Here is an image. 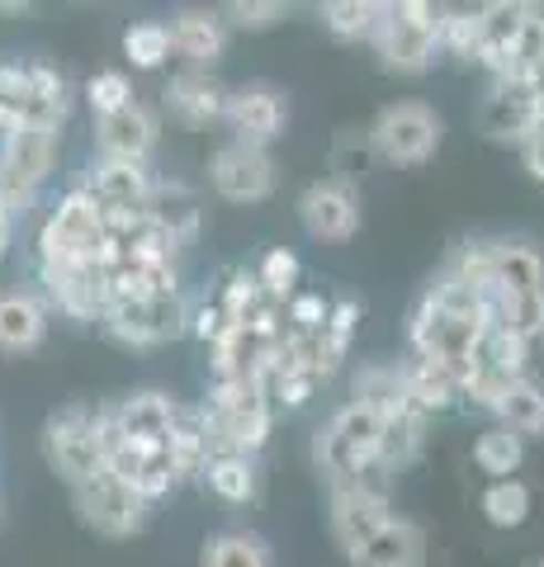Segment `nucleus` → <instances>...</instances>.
Returning <instances> with one entry per match:
<instances>
[{"label": "nucleus", "mask_w": 544, "mask_h": 567, "mask_svg": "<svg viewBox=\"0 0 544 567\" xmlns=\"http://www.w3.org/2000/svg\"><path fill=\"white\" fill-rule=\"evenodd\" d=\"M104 260H110V246H104L95 199L81 189H66L39 227V265H95L100 270Z\"/></svg>", "instance_id": "obj_1"}, {"label": "nucleus", "mask_w": 544, "mask_h": 567, "mask_svg": "<svg viewBox=\"0 0 544 567\" xmlns=\"http://www.w3.org/2000/svg\"><path fill=\"white\" fill-rule=\"evenodd\" d=\"M100 327L110 341L147 350V346H166L175 336L189 331V303L185 293H152V298H114L100 312Z\"/></svg>", "instance_id": "obj_2"}, {"label": "nucleus", "mask_w": 544, "mask_h": 567, "mask_svg": "<svg viewBox=\"0 0 544 567\" xmlns=\"http://www.w3.org/2000/svg\"><path fill=\"white\" fill-rule=\"evenodd\" d=\"M435 20L441 10L427 6V0H402V6H383V20L374 29V48H379V62L398 71V76H417L435 62Z\"/></svg>", "instance_id": "obj_3"}, {"label": "nucleus", "mask_w": 544, "mask_h": 567, "mask_svg": "<svg viewBox=\"0 0 544 567\" xmlns=\"http://www.w3.org/2000/svg\"><path fill=\"white\" fill-rule=\"evenodd\" d=\"M483 322L479 317H454L445 308L431 303V293H421V303L412 308V327H408V341L417 350V360H435L454 369V374H464L473 350H479L483 341Z\"/></svg>", "instance_id": "obj_4"}, {"label": "nucleus", "mask_w": 544, "mask_h": 567, "mask_svg": "<svg viewBox=\"0 0 544 567\" xmlns=\"http://www.w3.org/2000/svg\"><path fill=\"white\" fill-rule=\"evenodd\" d=\"M441 133L445 128H441V118H435V110H427L421 100H398L374 118L370 147H374V156H383V162H393V166H421L441 147Z\"/></svg>", "instance_id": "obj_5"}, {"label": "nucleus", "mask_w": 544, "mask_h": 567, "mask_svg": "<svg viewBox=\"0 0 544 567\" xmlns=\"http://www.w3.org/2000/svg\"><path fill=\"white\" fill-rule=\"evenodd\" d=\"M43 454L48 464L58 468V477H66L72 487L91 483V477L104 468L100 458V440H95V406H62L52 412L43 425Z\"/></svg>", "instance_id": "obj_6"}, {"label": "nucleus", "mask_w": 544, "mask_h": 567, "mask_svg": "<svg viewBox=\"0 0 544 567\" xmlns=\"http://www.w3.org/2000/svg\"><path fill=\"white\" fill-rule=\"evenodd\" d=\"M72 492H76L81 520L104 539H129V535H137V529L147 525V502L129 483H119L114 473H104V468L91 477V483H81Z\"/></svg>", "instance_id": "obj_7"}, {"label": "nucleus", "mask_w": 544, "mask_h": 567, "mask_svg": "<svg viewBox=\"0 0 544 567\" xmlns=\"http://www.w3.org/2000/svg\"><path fill=\"white\" fill-rule=\"evenodd\" d=\"M208 181L223 199L233 204H260L275 194V162L266 147H247V142H227V147L214 152V162H208Z\"/></svg>", "instance_id": "obj_8"}, {"label": "nucleus", "mask_w": 544, "mask_h": 567, "mask_svg": "<svg viewBox=\"0 0 544 567\" xmlns=\"http://www.w3.org/2000/svg\"><path fill=\"white\" fill-rule=\"evenodd\" d=\"M298 218L318 241H350L360 227V194L346 181H312L298 199Z\"/></svg>", "instance_id": "obj_9"}, {"label": "nucleus", "mask_w": 544, "mask_h": 567, "mask_svg": "<svg viewBox=\"0 0 544 567\" xmlns=\"http://www.w3.org/2000/svg\"><path fill=\"white\" fill-rule=\"evenodd\" d=\"M389 520H393L389 492H374V487H360V483L331 487V535H337V544L346 554L360 548L365 539H374Z\"/></svg>", "instance_id": "obj_10"}, {"label": "nucleus", "mask_w": 544, "mask_h": 567, "mask_svg": "<svg viewBox=\"0 0 544 567\" xmlns=\"http://www.w3.org/2000/svg\"><path fill=\"white\" fill-rule=\"evenodd\" d=\"M285 95L275 91V85L266 81H252L242 85V91H227V110L223 118L233 123L237 142H247V147H270V142L279 137V128H285Z\"/></svg>", "instance_id": "obj_11"}, {"label": "nucleus", "mask_w": 544, "mask_h": 567, "mask_svg": "<svg viewBox=\"0 0 544 567\" xmlns=\"http://www.w3.org/2000/svg\"><path fill=\"white\" fill-rule=\"evenodd\" d=\"M540 110H544V100H540L535 85L525 76L521 81L506 76V81H493V91H487L483 110H479V123H483V133L497 137V142H525Z\"/></svg>", "instance_id": "obj_12"}, {"label": "nucleus", "mask_w": 544, "mask_h": 567, "mask_svg": "<svg viewBox=\"0 0 544 567\" xmlns=\"http://www.w3.org/2000/svg\"><path fill=\"white\" fill-rule=\"evenodd\" d=\"M95 142L104 162H133L147 166V156L156 147V114L147 110L143 100H129L124 110L95 118Z\"/></svg>", "instance_id": "obj_13"}, {"label": "nucleus", "mask_w": 544, "mask_h": 567, "mask_svg": "<svg viewBox=\"0 0 544 567\" xmlns=\"http://www.w3.org/2000/svg\"><path fill=\"white\" fill-rule=\"evenodd\" d=\"M81 194H91L100 213H114V208H147L152 199V171L147 166H133V162H100L85 171V181L76 185Z\"/></svg>", "instance_id": "obj_14"}, {"label": "nucleus", "mask_w": 544, "mask_h": 567, "mask_svg": "<svg viewBox=\"0 0 544 567\" xmlns=\"http://www.w3.org/2000/svg\"><path fill=\"white\" fill-rule=\"evenodd\" d=\"M48 298L76 322H100L104 312V279L95 265H39Z\"/></svg>", "instance_id": "obj_15"}, {"label": "nucleus", "mask_w": 544, "mask_h": 567, "mask_svg": "<svg viewBox=\"0 0 544 567\" xmlns=\"http://www.w3.org/2000/svg\"><path fill=\"white\" fill-rule=\"evenodd\" d=\"M346 558L356 567H421V563H427V529H421L417 520L393 516L374 539H365L360 548H350Z\"/></svg>", "instance_id": "obj_16"}, {"label": "nucleus", "mask_w": 544, "mask_h": 567, "mask_svg": "<svg viewBox=\"0 0 544 567\" xmlns=\"http://www.w3.org/2000/svg\"><path fill=\"white\" fill-rule=\"evenodd\" d=\"M535 6H521V0H493V6H479V66L493 71V81L506 71V52H512L521 24L531 20Z\"/></svg>", "instance_id": "obj_17"}, {"label": "nucleus", "mask_w": 544, "mask_h": 567, "mask_svg": "<svg viewBox=\"0 0 544 567\" xmlns=\"http://www.w3.org/2000/svg\"><path fill=\"white\" fill-rule=\"evenodd\" d=\"M0 162H6L20 181H29L33 189H39L52 166H58V133L52 128H33V123H24V128H10L6 137H0Z\"/></svg>", "instance_id": "obj_18"}, {"label": "nucleus", "mask_w": 544, "mask_h": 567, "mask_svg": "<svg viewBox=\"0 0 544 567\" xmlns=\"http://www.w3.org/2000/svg\"><path fill=\"white\" fill-rule=\"evenodd\" d=\"M48 336V308L39 293L29 289H6L0 293V350L24 354Z\"/></svg>", "instance_id": "obj_19"}, {"label": "nucleus", "mask_w": 544, "mask_h": 567, "mask_svg": "<svg viewBox=\"0 0 544 567\" xmlns=\"http://www.w3.org/2000/svg\"><path fill=\"white\" fill-rule=\"evenodd\" d=\"M147 213L175 246H189L199 237V194L185 181H152Z\"/></svg>", "instance_id": "obj_20"}, {"label": "nucleus", "mask_w": 544, "mask_h": 567, "mask_svg": "<svg viewBox=\"0 0 544 567\" xmlns=\"http://www.w3.org/2000/svg\"><path fill=\"white\" fill-rule=\"evenodd\" d=\"M166 104H171L175 118L189 123V128H208L214 118H223L227 91L208 76V71H185V76H175L166 85Z\"/></svg>", "instance_id": "obj_21"}, {"label": "nucleus", "mask_w": 544, "mask_h": 567, "mask_svg": "<svg viewBox=\"0 0 544 567\" xmlns=\"http://www.w3.org/2000/svg\"><path fill=\"white\" fill-rule=\"evenodd\" d=\"M535 289H544V256L531 241H516V237L493 241V293L516 298Z\"/></svg>", "instance_id": "obj_22"}, {"label": "nucleus", "mask_w": 544, "mask_h": 567, "mask_svg": "<svg viewBox=\"0 0 544 567\" xmlns=\"http://www.w3.org/2000/svg\"><path fill=\"white\" fill-rule=\"evenodd\" d=\"M119 431H124L129 440H137V445H166V431H171V416H175V402L166 393H133L124 402L110 406Z\"/></svg>", "instance_id": "obj_23"}, {"label": "nucleus", "mask_w": 544, "mask_h": 567, "mask_svg": "<svg viewBox=\"0 0 544 567\" xmlns=\"http://www.w3.org/2000/svg\"><path fill=\"white\" fill-rule=\"evenodd\" d=\"M421 445H427V416H421L417 406H402V412H393V416H383V421H379L374 464H379V468H389V473H398V468L417 464Z\"/></svg>", "instance_id": "obj_24"}, {"label": "nucleus", "mask_w": 544, "mask_h": 567, "mask_svg": "<svg viewBox=\"0 0 544 567\" xmlns=\"http://www.w3.org/2000/svg\"><path fill=\"white\" fill-rule=\"evenodd\" d=\"M402 369V388H408V406H417L421 416L445 412V406L460 402V374L435 360H408Z\"/></svg>", "instance_id": "obj_25"}, {"label": "nucleus", "mask_w": 544, "mask_h": 567, "mask_svg": "<svg viewBox=\"0 0 544 567\" xmlns=\"http://www.w3.org/2000/svg\"><path fill=\"white\" fill-rule=\"evenodd\" d=\"M171 52H181L189 66H214L227 48V33H223V20L218 14H175L171 20Z\"/></svg>", "instance_id": "obj_26"}, {"label": "nucleus", "mask_w": 544, "mask_h": 567, "mask_svg": "<svg viewBox=\"0 0 544 567\" xmlns=\"http://www.w3.org/2000/svg\"><path fill=\"white\" fill-rule=\"evenodd\" d=\"M166 454L181 477H199L204 458H208V425H204V406H175L171 431H166Z\"/></svg>", "instance_id": "obj_27"}, {"label": "nucleus", "mask_w": 544, "mask_h": 567, "mask_svg": "<svg viewBox=\"0 0 544 567\" xmlns=\"http://www.w3.org/2000/svg\"><path fill=\"white\" fill-rule=\"evenodd\" d=\"M199 477L223 496V502H233V506L256 502V492H260L256 458H247V454H214V458H204Z\"/></svg>", "instance_id": "obj_28"}, {"label": "nucleus", "mask_w": 544, "mask_h": 567, "mask_svg": "<svg viewBox=\"0 0 544 567\" xmlns=\"http://www.w3.org/2000/svg\"><path fill=\"white\" fill-rule=\"evenodd\" d=\"M360 406H370L374 416H393L408 406V388H402V369L398 364H360L356 369V398Z\"/></svg>", "instance_id": "obj_29"}, {"label": "nucleus", "mask_w": 544, "mask_h": 567, "mask_svg": "<svg viewBox=\"0 0 544 567\" xmlns=\"http://www.w3.org/2000/svg\"><path fill=\"white\" fill-rule=\"evenodd\" d=\"M497 425H506L512 435L531 440V435H544V388L531 383V379H516L512 388L502 393L497 402Z\"/></svg>", "instance_id": "obj_30"}, {"label": "nucleus", "mask_w": 544, "mask_h": 567, "mask_svg": "<svg viewBox=\"0 0 544 567\" xmlns=\"http://www.w3.org/2000/svg\"><path fill=\"white\" fill-rule=\"evenodd\" d=\"M204 567H270V548L252 529H223L204 544Z\"/></svg>", "instance_id": "obj_31"}, {"label": "nucleus", "mask_w": 544, "mask_h": 567, "mask_svg": "<svg viewBox=\"0 0 544 567\" xmlns=\"http://www.w3.org/2000/svg\"><path fill=\"white\" fill-rule=\"evenodd\" d=\"M521 458H525V440L512 435L506 425H493V431H483L479 435V445H473V464H479L493 483H502V477H512L521 468Z\"/></svg>", "instance_id": "obj_32"}, {"label": "nucleus", "mask_w": 544, "mask_h": 567, "mask_svg": "<svg viewBox=\"0 0 544 567\" xmlns=\"http://www.w3.org/2000/svg\"><path fill=\"white\" fill-rule=\"evenodd\" d=\"M379 20L383 6H374V0H331V6H322V24L337 39H374Z\"/></svg>", "instance_id": "obj_33"}, {"label": "nucleus", "mask_w": 544, "mask_h": 567, "mask_svg": "<svg viewBox=\"0 0 544 567\" xmlns=\"http://www.w3.org/2000/svg\"><path fill=\"white\" fill-rule=\"evenodd\" d=\"M483 516L497 529L525 525V516H531V487L516 483V477H502V483H493L483 492Z\"/></svg>", "instance_id": "obj_34"}, {"label": "nucleus", "mask_w": 544, "mask_h": 567, "mask_svg": "<svg viewBox=\"0 0 544 567\" xmlns=\"http://www.w3.org/2000/svg\"><path fill=\"white\" fill-rule=\"evenodd\" d=\"M435 43L460 62H479V10H441Z\"/></svg>", "instance_id": "obj_35"}, {"label": "nucleus", "mask_w": 544, "mask_h": 567, "mask_svg": "<svg viewBox=\"0 0 544 567\" xmlns=\"http://www.w3.org/2000/svg\"><path fill=\"white\" fill-rule=\"evenodd\" d=\"M256 284H260V293H266L270 303L285 308L289 298H294V284H298V256H294V251H285V246H275V251H266V256H260Z\"/></svg>", "instance_id": "obj_36"}, {"label": "nucleus", "mask_w": 544, "mask_h": 567, "mask_svg": "<svg viewBox=\"0 0 544 567\" xmlns=\"http://www.w3.org/2000/svg\"><path fill=\"white\" fill-rule=\"evenodd\" d=\"M544 62V14L540 10H531V20L521 24V33H516V43H512V52H506V71L497 81H506V76H531V71Z\"/></svg>", "instance_id": "obj_37"}, {"label": "nucleus", "mask_w": 544, "mask_h": 567, "mask_svg": "<svg viewBox=\"0 0 544 567\" xmlns=\"http://www.w3.org/2000/svg\"><path fill=\"white\" fill-rule=\"evenodd\" d=\"M379 421H383V416H374L370 406H360V402H346L341 412L331 416L327 425H331V431H337V435L346 440V445H356L360 454H370V458H374V445H379Z\"/></svg>", "instance_id": "obj_38"}, {"label": "nucleus", "mask_w": 544, "mask_h": 567, "mask_svg": "<svg viewBox=\"0 0 544 567\" xmlns=\"http://www.w3.org/2000/svg\"><path fill=\"white\" fill-rule=\"evenodd\" d=\"M124 52H129V62L133 66H143V71H156L166 58H171V33H166V24H133L129 33H124Z\"/></svg>", "instance_id": "obj_39"}, {"label": "nucleus", "mask_w": 544, "mask_h": 567, "mask_svg": "<svg viewBox=\"0 0 544 567\" xmlns=\"http://www.w3.org/2000/svg\"><path fill=\"white\" fill-rule=\"evenodd\" d=\"M24 110H29V76H24V66L0 62V133L20 128Z\"/></svg>", "instance_id": "obj_40"}, {"label": "nucleus", "mask_w": 544, "mask_h": 567, "mask_svg": "<svg viewBox=\"0 0 544 567\" xmlns=\"http://www.w3.org/2000/svg\"><path fill=\"white\" fill-rule=\"evenodd\" d=\"M356 322H360V303L356 298H341V303H331V312H327V322H322V350H327V360L331 364H341L346 360V350H350V331H356Z\"/></svg>", "instance_id": "obj_41"}, {"label": "nucleus", "mask_w": 544, "mask_h": 567, "mask_svg": "<svg viewBox=\"0 0 544 567\" xmlns=\"http://www.w3.org/2000/svg\"><path fill=\"white\" fill-rule=\"evenodd\" d=\"M370 162H374L370 133H341V137H337V147H331V166H337V175H331V181L356 185L360 175L370 171Z\"/></svg>", "instance_id": "obj_42"}, {"label": "nucleus", "mask_w": 544, "mask_h": 567, "mask_svg": "<svg viewBox=\"0 0 544 567\" xmlns=\"http://www.w3.org/2000/svg\"><path fill=\"white\" fill-rule=\"evenodd\" d=\"M85 100H91L95 118H104V114L124 110V104L133 100V85H129L124 71H95V76L85 81Z\"/></svg>", "instance_id": "obj_43"}, {"label": "nucleus", "mask_w": 544, "mask_h": 567, "mask_svg": "<svg viewBox=\"0 0 544 567\" xmlns=\"http://www.w3.org/2000/svg\"><path fill=\"white\" fill-rule=\"evenodd\" d=\"M285 14L289 10L279 6V0H233V6H227V20H233L237 29H252V33L275 29Z\"/></svg>", "instance_id": "obj_44"}, {"label": "nucleus", "mask_w": 544, "mask_h": 567, "mask_svg": "<svg viewBox=\"0 0 544 567\" xmlns=\"http://www.w3.org/2000/svg\"><path fill=\"white\" fill-rule=\"evenodd\" d=\"M33 199H39V189H33L29 181H20V175L0 162V213L14 223V218H24V213L33 208Z\"/></svg>", "instance_id": "obj_45"}, {"label": "nucleus", "mask_w": 544, "mask_h": 567, "mask_svg": "<svg viewBox=\"0 0 544 567\" xmlns=\"http://www.w3.org/2000/svg\"><path fill=\"white\" fill-rule=\"evenodd\" d=\"M285 312H289V331H322V322H327V312H331V303L322 293H294L289 303H285Z\"/></svg>", "instance_id": "obj_46"}, {"label": "nucleus", "mask_w": 544, "mask_h": 567, "mask_svg": "<svg viewBox=\"0 0 544 567\" xmlns=\"http://www.w3.org/2000/svg\"><path fill=\"white\" fill-rule=\"evenodd\" d=\"M227 327H237V322H233V317H227V312L214 303V298H204L199 308H189V331H195L204 346L223 341V331H227Z\"/></svg>", "instance_id": "obj_47"}, {"label": "nucleus", "mask_w": 544, "mask_h": 567, "mask_svg": "<svg viewBox=\"0 0 544 567\" xmlns=\"http://www.w3.org/2000/svg\"><path fill=\"white\" fill-rule=\"evenodd\" d=\"M521 156H525V171H531L535 181L544 185V110H540V118L531 123V133H525Z\"/></svg>", "instance_id": "obj_48"}, {"label": "nucleus", "mask_w": 544, "mask_h": 567, "mask_svg": "<svg viewBox=\"0 0 544 567\" xmlns=\"http://www.w3.org/2000/svg\"><path fill=\"white\" fill-rule=\"evenodd\" d=\"M10 227H14V223L6 218V213H0V256H6V251H10Z\"/></svg>", "instance_id": "obj_49"}, {"label": "nucleus", "mask_w": 544, "mask_h": 567, "mask_svg": "<svg viewBox=\"0 0 544 567\" xmlns=\"http://www.w3.org/2000/svg\"><path fill=\"white\" fill-rule=\"evenodd\" d=\"M29 6H14V0H0V14H24Z\"/></svg>", "instance_id": "obj_50"}, {"label": "nucleus", "mask_w": 544, "mask_h": 567, "mask_svg": "<svg viewBox=\"0 0 544 567\" xmlns=\"http://www.w3.org/2000/svg\"><path fill=\"white\" fill-rule=\"evenodd\" d=\"M535 567H544V563H535Z\"/></svg>", "instance_id": "obj_51"}]
</instances>
